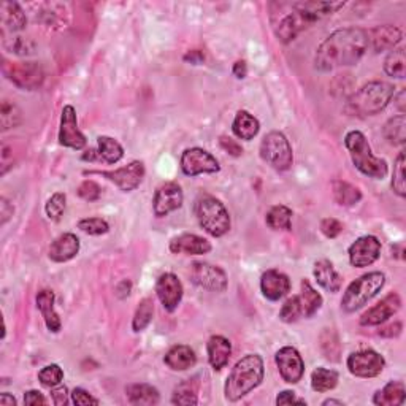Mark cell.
Segmentation results:
<instances>
[{"label": "cell", "mask_w": 406, "mask_h": 406, "mask_svg": "<svg viewBox=\"0 0 406 406\" xmlns=\"http://www.w3.org/2000/svg\"><path fill=\"white\" fill-rule=\"evenodd\" d=\"M345 2H275L270 5V22L276 38L291 43L316 21L336 13Z\"/></svg>", "instance_id": "6da1fadb"}, {"label": "cell", "mask_w": 406, "mask_h": 406, "mask_svg": "<svg viewBox=\"0 0 406 406\" xmlns=\"http://www.w3.org/2000/svg\"><path fill=\"white\" fill-rule=\"evenodd\" d=\"M367 50V31L361 27L338 29L319 45L315 56V68L326 73L340 67L354 66L362 59Z\"/></svg>", "instance_id": "7a4b0ae2"}, {"label": "cell", "mask_w": 406, "mask_h": 406, "mask_svg": "<svg viewBox=\"0 0 406 406\" xmlns=\"http://www.w3.org/2000/svg\"><path fill=\"white\" fill-rule=\"evenodd\" d=\"M264 361L259 354H248L232 368L225 381L224 393L229 402H239L264 381Z\"/></svg>", "instance_id": "3957f363"}, {"label": "cell", "mask_w": 406, "mask_h": 406, "mask_svg": "<svg viewBox=\"0 0 406 406\" xmlns=\"http://www.w3.org/2000/svg\"><path fill=\"white\" fill-rule=\"evenodd\" d=\"M393 96H396V88L391 83L371 81V83L362 86L347 100V112L361 116V118L378 114L391 103Z\"/></svg>", "instance_id": "277c9868"}, {"label": "cell", "mask_w": 406, "mask_h": 406, "mask_svg": "<svg viewBox=\"0 0 406 406\" xmlns=\"http://www.w3.org/2000/svg\"><path fill=\"white\" fill-rule=\"evenodd\" d=\"M345 146L349 151L351 160L359 172L370 178L384 179L387 176V162L376 158L371 151L367 137L359 130H351L345 137Z\"/></svg>", "instance_id": "5b68a950"}, {"label": "cell", "mask_w": 406, "mask_h": 406, "mask_svg": "<svg viewBox=\"0 0 406 406\" xmlns=\"http://www.w3.org/2000/svg\"><path fill=\"white\" fill-rule=\"evenodd\" d=\"M194 213L200 227L214 239L224 236L230 230V214L216 197L200 195L195 200Z\"/></svg>", "instance_id": "8992f818"}, {"label": "cell", "mask_w": 406, "mask_h": 406, "mask_svg": "<svg viewBox=\"0 0 406 406\" xmlns=\"http://www.w3.org/2000/svg\"><path fill=\"white\" fill-rule=\"evenodd\" d=\"M386 284V275L381 271H370L352 281L347 286L346 292L341 299V310L345 313H354L361 310L368 301L381 292Z\"/></svg>", "instance_id": "52a82bcc"}, {"label": "cell", "mask_w": 406, "mask_h": 406, "mask_svg": "<svg viewBox=\"0 0 406 406\" xmlns=\"http://www.w3.org/2000/svg\"><path fill=\"white\" fill-rule=\"evenodd\" d=\"M260 158L278 172H286L294 164L292 146L283 132L266 133L260 143Z\"/></svg>", "instance_id": "ba28073f"}, {"label": "cell", "mask_w": 406, "mask_h": 406, "mask_svg": "<svg viewBox=\"0 0 406 406\" xmlns=\"http://www.w3.org/2000/svg\"><path fill=\"white\" fill-rule=\"evenodd\" d=\"M3 75L20 89L33 91L43 84L45 72L37 62H10L3 61Z\"/></svg>", "instance_id": "9c48e42d"}, {"label": "cell", "mask_w": 406, "mask_h": 406, "mask_svg": "<svg viewBox=\"0 0 406 406\" xmlns=\"http://www.w3.org/2000/svg\"><path fill=\"white\" fill-rule=\"evenodd\" d=\"M347 370L356 378H375L382 373L386 367L384 357L373 349H362L352 352L346 361Z\"/></svg>", "instance_id": "30bf717a"}, {"label": "cell", "mask_w": 406, "mask_h": 406, "mask_svg": "<svg viewBox=\"0 0 406 406\" xmlns=\"http://www.w3.org/2000/svg\"><path fill=\"white\" fill-rule=\"evenodd\" d=\"M190 280L199 287L211 292H224L229 286L225 271L208 262H194L190 266Z\"/></svg>", "instance_id": "8fae6325"}, {"label": "cell", "mask_w": 406, "mask_h": 406, "mask_svg": "<svg viewBox=\"0 0 406 406\" xmlns=\"http://www.w3.org/2000/svg\"><path fill=\"white\" fill-rule=\"evenodd\" d=\"M181 170L184 175L197 176L203 173H218L221 170L218 159L202 148H188L181 154Z\"/></svg>", "instance_id": "7c38bea8"}, {"label": "cell", "mask_w": 406, "mask_h": 406, "mask_svg": "<svg viewBox=\"0 0 406 406\" xmlns=\"http://www.w3.org/2000/svg\"><path fill=\"white\" fill-rule=\"evenodd\" d=\"M144 164L142 160H132L129 165L121 167L118 170H110V172H89L91 175H100L107 178L108 181L114 183L123 193H132L138 186L142 184L144 178Z\"/></svg>", "instance_id": "4fadbf2b"}, {"label": "cell", "mask_w": 406, "mask_h": 406, "mask_svg": "<svg viewBox=\"0 0 406 406\" xmlns=\"http://www.w3.org/2000/svg\"><path fill=\"white\" fill-rule=\"evenodd\" d=\"M276 367L280 370L281 378L287 384H297L305 373V362L300 352L292 346H284L275 356Z\"/></svg>", "instance_id": "5bb4252c"}, {"label": "cell", "mask_w": 406, "mask_h": 406, "mask_svg": "<svg viewBox=\"0 0 406 406\" xmlns=\"http://www.w3.org/2000/svg\"><path fill=\"white\" fill-rule=\"evenodd\" d=\"M59 143L66 148L80 151L86 146V137L80 130L77 112L72 105H66L61 113V127H59Z\"/></svg>", "instance_id": "9a60e30c"}, {"label": "cell", "mask_w": 406, "mask_h": 406, "mask_svg": "<svg viewBox=\"0 0 406 406\" xmlns=\"http://www.w3.org/2000/svg\"><path fill=\"white\" fill-rule=\"evenodd\" d=\"M349 262L352 266L363 269L375 264L381 256V241L373 235H365L357 239L347 249Z\"/></svg>", "instance_id": "2e32d148"}, {"label": "cell", "mask_w": 406, "mask_h": 406, "mask_svg": "<svg viewBox=\"0 0 406 406\" xmlns=\"http://www.w3.org/2000/svg\"><path fill=\"white\" fill-rule=\"evenodd\" d=\"M184 195L183 189L178 183H165L158 188L153 200V210L158 218L168 216V214L179 210L183 206Z\"/></svg>", "instance_id": "e0dca14e"}, {"label": "cell", "mask_w": 406, "mask_h": 406, "mask_svg": "<svg viewBox=\"0 0 406 406\" xmlns=\"http://www.w3.org/2000/svg\"><path fill=\"white\" fill-rule=\"evenodd\" d=\"M156 294L160 300L164 310L168 313L175 311L183 300V284L175 273H164L156 281Z\"/></svg>", "instance_id": "ac0fdd59"}, {"label": "cell", "mask_w": 406, "mask_h": 406, "mask_svg": "<svg viewBox=\"0 0 406 406\" xmlns=\"http://www.w3.org/2000/svg\"><path fill=\"white\" fill-rule=\"evenodd\" d=\"M400 306H402V299H400V295L396 292L389 294L387 297L379 301V303H376L375 306H371L368 311L363 313L361 317V326L365 327L381 326V324L389 321L393 315H397Z\"/></svg>", "instance_id": "d6986e66"}, {"label": "cell", "mask_w": 406, "mask_h": 406, "mask_svg": "<svg viewBox=\"0 0 406 406\" xmlns=\"http://www.w3.org/2000/svg\"><path fill=\"white\" fill-rule=\"evenodd\" d=\"M403 33L397 26L384 24V26H376L370 29L367 32L368 46L375 53H382V51L396 50V46L402 42Z\"/></svg>", "instance_id": "ffe728a7"}, {"label": "cell", "mask_w": 406, "mask_h": 406, "mask_svg": "<svg viewBox=\"0 0 406 406\" xmlns=\"http://www.w3.org/2000/svg\"><path fill=\"white\" fill-rule=\"evenodd\" d=\"M0 26L2 36H11L24 31L27 26V16L20 3L16 2H0Z\"/></svg>", "instance_id": "44dd1931"}, {"label": "cell", "mask_w": 406, "mask_h": 406, "mask_svg": "<svg viewBox=\"0 0 406 406\" xmlns=\"http://www.w3.org/2000/svg\"><path fill=\"white\" fill-rule=\"evenodd\" d=\"M260 291L266 300L278 301L291 291V280L280 270H266L260 278Z\"/></svg>", "instance_id": "7402d4cb"}, {"label": "cell", "mask_w": 406, "mask_h": 406, "mask_svg": "<svg viewBox=\"0 0 406 406\" xmlns=\"http://www.w3.org/2000/svg\"><path fill=\"white\" fill-rule=\"evenodd\" d=\"M170 251L173 254H186V256H203L211 251V243L199 235L183 234L170 240Z\"/></svg>", "instance_id": "603a6c76"}, {"label": "cell", "mask_w": 406, "mask_h": 406, "mask_svg": "<svg viewBox=\"0 0 406 406\" xmlns=\"http://www.w3.org/2000/svg\"><path fill=\"white\" fill-rule=\"evenodd\" d=\"M80 253V240L75 234H62L57 236V239L50 245L48 256L53 262L63 264L72 260L73 257H77V254Z\"/></svg>", "instance_id": "cb8c5ba5"}, {"label": "cell", "mask_w": 406, "mask_h": 406, "mask_svg": "<svg viewBox=\"0 0 406 406\" xmlns=\"http://www.w3.org/2000/svg\"><path fill=\"white\" fill-rule=\"evenodd\" d=\"M208 362L214 370H223L232 356L230 341L223 335H214L206 343Z\"/></svg>", "instance_id": "d4e9b609"}, {"label": "cell", "mask_w": 406, "mask_h": 406, "mask_svg": "<svg viewBox=\"0 0 406 406\" xmlns=\"http://www.w3.org/2000/svg\"><path fill=\"white\" fill-rule=\"evenodd\" d=\"M315 278L319 286L322 289H326L327 292H338L341 289V283H343V278L340 276L338 271L335 270L333 264L327 259H321L315 264Z\"/></svg>", "instance_id": "484cf974"}, {"label": "cell", "mask_w": 406, "mask_h": 406, "mask_svg": "<svg viewBox=\"0 0 406 406\" xmlns=\"http://www.w3.org/2000/svg\"><path fill=\"white\" fill-rule=\"evenodd\" d=\"M36 300H37V308L40 310V313H42V317L45 319V324L50 332H53V333L59 332L62 327V322L54 308V301H56L54 292L45 289V291H40L37 294Z\"/></svg>", "instance_id": "4316f807"}, {"label": "cell", "mask_w": 406, "mask_h": 406, "mask_svg": "<svg viewBox=\"0 0 406 406\" xmlns=\"http://www.w3.org/2000/svg\"><path fill=\"white\" fill-rule=\"evenodd\" d=\"M164 363L173 371H184L193 368L197 363V356L190 346L176 345L165 354Z\"/></svg>", "instance_id": "83f0119b"}, {"label": "cell", "mask_w": 406, "mask_h": 406, "mask_svg": "<svg viewBox=\"0 0 406 406\" xmlns=\"http://www.w3.org/2000/svg\"><path fill=\"white\" fill-rule=\"evenodd\" d=\"M406 400L405 384L400 381H391L373 396V403L378 406H400Z\"/></svg>", "instance_id": "f1b7e54d"}, {"label": "cell", "mask_w": 406, "mask_h": 406, "mask_svg": "<svg viewBox=\"0 0 406 406\" xmlns=\"http://www.w3.org/2000/svg\"><path fill=\"white\" fill-rule=\"evenodd\" d=\"M232 130H234L235 137H239L240 140L249 142L259 133L260 124L251 113H248L246 110H240L235 116L234 124H232Z\"/></svg>", "instance_id": "f546056e"}, {"label": "cell", "mask_w": 406, "mask_h": 406, "mask_svg": "<svg viewBox=\"0 0 406 406\" xmlns=\"http://www.w3.org/2000/svg\"><path fill=\"white\" fill-rule=\"evenodd\" d=\"M127 400L132 405H158L160 396L159 391L151 384H129L126 387Z\"/></svg>", "instance_id": "4dcf8cb0"}, {"label": "cell", "mask_w": 406, "mask_h": 406, "mask_svg": "<svg viewBox=\"0 0 406 406\" xmlns=\"http://www.w3.org/2000/svg\"><path fill=\"white\" fill-rule=\"evenodd\" d=\"M301 303V315L305 317H313L322 306V295L311 286L308 280L301 281V292L299 295Z\"/></svg>", "instance_id": "1f68e13d"}, {"label": "cell", "mask_w": 406, "mask_h": 406, "mask_svg": "<svg viewBox=\"0 0 406 406\" xmlns=\"http://www.w3.org/2000/svg\"><path fill=\"white\" fill-rule=\"evenodd\" d=\"M332 190L335 202L341 206H354L362 200L361 189L346 181H341V179H336L332 183Z\"/></svg>", "instance_id": "d6a6232c"}, {"label": "cell", "mask_w": 406, "mask_h": 406, "mask_svg": "<svg viewBox=\"0 0 406 406\" xmlns=\"http://www.w3.org/2000/svg\"><path fill=\"white\" fill-rule=\"evenodd\" d=\"M98 144V156H100V160L107 162V164H116L121 159L124 158V148L121 146V143L118 140H114L112 137L102 135L97 138Z\"/></svg>", "instance_id": "836d02e7"}, {"label": "cell", "mask_w": 406, "mask_h": 406, "mask_svg": "<svg viewBox=\"0 0 406 406\" xmlns=\"http://www.w3.org/2000/svg\"><path fill=\"white\" fill-rule=\"evenodd\" d=\"M386 140L393 146H402L406 142V118L405 114H397L387 121L382 129Z\"/></svg>", "instance_id": "e575fe53"}, {"label": "cell", "mask_w": 406, "mask_h": 406, "mask_svg": "<svg viewBox=\"0 0 406 406\" xmlns=\"http://www.w3.org/2000/svg\"><path fill=\"white\" fill-rule=\"evenodd\" d=\"M197 392H199V381L195 379H184L181 384H178L173 391L172 403L173 405H184V406H195L199 403L197 400Z\"/></svg>", "instance_id": "d590c367"}, {"label": "cell", "mask_w": 406, "mask_h": 406, "mask_svg": "<svg viewBox=\"0 0 406 406\" xmlns=\"http://www.w3.org/2000/svg\"><path fill=\"white\" fill-rule=\"evenodd\" d=\"M265 223L271 230H291L292 210L286 205H276L270 208V211L266 213Z\"/></svg>", "instance_id": "8d00e7d4"}, {"label": "cell", "mask_w": 406, "mask_h": 406, "mask_svg": "<svg viewBox=\"0 0 406 406\" xmlns=\"http://www.w3.org/2000/svg\"><path fill=\"white\" fill-rule=\"evenodd\" d=\"M338 384V373L335 370L319 367L311 373V387L316 392H329Z\"/></svg>", "instance_id": "74e56055"}, {"label": "cell", "mask_w": 406, "mask_h": 406, "mask_svg": "<svg viewBox=\"0 0 406 406\" xmlns=\"http://www.w3.org/2000/svg\"><path fill=\"white\" fill-rule=\"evenodd\" d=\"M154 316V301L153 299H143L140 303L137 306L135 315H133V321H132V329L135 333L143 332L146 329L151 321H153Z\"/></svg>", "instance_id": "f35d334b"}, {"label": "cell", "mask_w": 406, "mask_h": 406, "mask_svg": "<svg viewBox=\"0 0 406 406\" xmlns=\"http://www.w3.org/2000/svg\"><path fill=\"white\" fill-rule=\"evenodd\" d=\"M384 72L392 78L402 80L406 73V54L403 48L392 50L384 61Z\"/></svg>", "instance_id": "ab89813d"}, {"label": "cell", "mask_w": 406, "mask_h": 406, "mask_svg": "<svg viewBox=\"0 0 406 406\" xmlns=\"http://www.w3.org/2000/svg\"><path fill=\"white\" fill-rule=\"evenodd\" d=\"M321 349L327 361L338 362L341 354V343L333 329H326L321 333Z\"/></svg>", "instance_id": "60d3db41"}, {"label": "cell", "mask_w": 406, "mask_h": 406, "mask_svg": "<svg viewBox=\"0 0 406 406\" xmlns=\"http://www.w3.org/2000/svg\"><path fill=\"white\" fill-rule=\"evenodd\" d=\"M0 121H2V130H10L18 127L22 121L21 110L15 105L13 102L3 100L2 108H0Z\"/></svg>", "instance_id": "b9f144b4"}, {"label": "cell", "mask_w": 406, "mask_h": 406, "mask_svg": "<svg viewBox=\"0 0 406 406\" xmlns=\"http://www.w3.org/2000/svg\"><path fill=\"white\" fill-rule=\"evenodd\" d=\"M66 206H67V195L63 193H54L45 205L46 216H48V219H51V221H59L63 211H66Z\"/></svg>", "instance_id": "7bdbcfd3"}, {"label": "cell", "mask_w": 406, "mask_h": 406, "mask_svg": "<svg viewBox=\"0 0 406 406\" xmlns=\"http://www.w3.org/2000/svg\"><path fill=\"white\" fill-rule=\"evenodd\" d=\"M2 37H3V46L10 51V53H15L18 56H27V54H32L33 48H36V45L32 43V40L24 38V37H13V36H10L11 38H7L8 36H2Z\"/></svg>", "instance_id": "ee69618b"}, {"label": "cell", "mask_w": 406, "mask_h": 406, "mask_svg": "<svg viewBox=\"0 0 406 406\" xmlns=\"http://www.w3.org/2000/svg\"><path fill=\"white\" fill-rule=\"evenodd\" d=\"M405 153H400L393 165V175H392V189L398 197L406 195V183H405Z\"/></svg>", "instance_id": "f6af8a7d"}, {"label": "cell", "mask_w": 406, "mask_h": 406, "mask_svg": "<svg viewBox=\"0 0 406 406\" xmlns=\"http://www.w3.org/2000/svg\"><path fill=\"white\" fill-rule=\"evenodd\" d=\"M63 379V371L59 367V365L56 363H51V365H46L42 370L38 371V381L42 382L45 387H54V386H59Z\"/></svg>", "instance_id": "bcb514c9"}, {"label": "cell", "mask_w": 406, "mask_h": 406, "mask_svg": "<svg viewBox=\"0 0 406 406\" xmlns=\"http://www.w3.org/2000/svg\"><path fill=\"white\" fill-rule=\"evenodd\" d=\"M303 316L301 315V303L299 295H292L286 301H284L283 308L280 311V319L286 324H292L295 321H299V317Z\"/></svg>", "instance_id": "7dc6e473"}, {"label": "cell", "mask_w": 406, "mask_h": 406, "mask_svg": "<svg viewBox=\"0 0 406 406\" xmlns=\"http://www.w3.org/2000/svg\"><path fill=\"white\" fill-rule=\"evenodd\" d=\"M78 229L88 235H105L108 234L110 225L102 218H84L78 223Z\"/></svg>", "instance_id": "c3c4849f"}, {"label": "cell", "mask_w": 406, "mask_h": 406, "mask_svg": "<svg viewBox=\"0 0 406 406\" xmlns=\"http://www.w3.org/2000/svg\"><path fill=\"white\" fill-rule=\"evenodd\" d=\"M77 193L81 199L86 200V202H96V200L100 199L102 189L96 181H92V179H86V181L80 184Z\"/></svg>", "instance_id": "681fc988"}, {"label": "cell", "mask_w": 406, "mask_h": 406, "mask_svg": "<svg viewBox=\"0 0 406 406\" xmlns=\"http://www.w3.org/2000/svg\"><path fill=\"white\" fill-rule=\"evenodd\" d=\"M345 230L343 224L335 218H326L321 221V232L327 239H336Z\"/></svg>", "instance_id": "f907efd6"}, {"label": "cell", "mask_w": 406, "mask_h": 406, "mask_svg": "<svg viewBox=\"0 0 406 406\" xmlns=\"http://www.w3.org/2000/svg\"><path fill=\"white\" fill-rule=\"evenodd\" d=\"M72 402L77 406H89V405L97 406L98 405V400L96 397H92L88 391H84V389H81V387L73 389Z\"/></svg>", "instance_id": "816d5d0a"}, {"label": "cell", "mask_w": 406, "mask_h": 406, "mask_svg": "<svg viewBox=\"0 0 406 406\" xmlns=\"http://www.w3.org/2000/svg\"><path fill=\"white\" fill-rule=\"evenodd\" d=\"M219 144H221V148L225 151V153H229L230 156H234V158H240V156L243 154L241 144L236 140H232L230 137H221V138H219Z\"/></svg>", "instance_id": "f5cc1de1"}, {"label": "cell", "mask_w": 406, "mask_h": 406, "mask_svg": "<svg viewBox=\"0 0 406 406\" xmlns=\"http://www.w3.org/2000/svg\"><path fill=\"white\" fill-rule=\"evenodd\" d=\"M72 393H68V389L66 386H54L51 387V398H53V403L56 406H63L68 403V397H70Z\"/></svg>", "instance_id": "db71d44e"}, {"label": "cell", "mask_w": 406, "mask_h": 406, "mask_svg": "<svg viewBox=\"0 0 406 406\" xmlns=\"http://www.w3.org/2000/svg\"><path fill=\"white\" fill-rule=\"evenodd\" d=\"M276 405H306L303 398H300L295 396V392L292 391H283L281 393H278L276 397Z\"/></svg>", "instance_id": "11a10c76"}, {"label": "cell", "mask_w": 406, "mask_h": 406, "mask_svg": "<svg viewBox=\"0 0 406 406\" xmlns=\"http://www.w3.org/2000/svg\"><path fill=\"white\" fill-rule=\"evenodd\" d=\"M13 213H15L13 205H11L5 197H2V199H0V224L2 225L7 224L8 219L13 216Z\"/></svg>", "instance_id": "9f6ffc18"}, {"label": "cell", "mask_w": 406, "mask_h": 406, "mask_svg": "<svg viewBox=\"0 0 406 406\" xmlns=\"http://www.w3.org/2000/svg\"><path fill=\"white\" fill-rule=\"evenodd\" d=\"M24 403L29 406H38V405H46L48 403V400L43 397L42 392L29 391L24 393Z\"/></svg>", "instance_id": "6f0895ef"}, {"label": "cell", "mask_w": 406, "mask_h": 406, "mask_svg": "<svg viewBox=\"0 0 406 406\" xmlns=\"http://www.w3.org/2000/svg\"><path fill=\"white\" fill-rule=\"evenodd\" d=\"M400 333H402V324H400V322L391 324V326L381 329V332H379V335L389 336V338H393V336H398Z\"/></svg>", "instance_id": "680465c9"}, {"label": "cell", "mask_w": 406, "mask_h": 406, "mask_svg": "<svg viewBox=\"0 0 406 406\" xmlns=\"http://www.w3.org/2000/svg\"><path fill=\"white\" fill-rule=\"evenodd\" d=\"M232 72H234V75L239 80L246 78V75H248V66H246V62L245 61H236L234 63V68H232Z\"/></svg>", "instance_id": "91938a15"}, {"label": "cell", "mask_w": 406, "mask_h": 406, "mask_svg": "<svg viewBox=\"0 0 406 406\" xmlns=\"http://www.w3.org/2000/svg\"><path fill=\"white\" fill-rule=\"evenodd\" d=\"M184 61L194 63V66H199V63L205 61V56H203L200 51H189V53L184 56Z\"/></svg>", "instance_id": "94428289"}, {"label": "cell", "mask_w": 406, "mask_h": 406, "mask_svg": "<svg viewBox=\"0 0 406 406\" xmlns=\"http://www.w3.org/2000/svg\"><path fill=\"white\" fill-rule=\"evenodd\" d=\"M130 289H132L130 281H127V280L121 281V283L118 284V287H116V291H118V297H121V299L127 297V295L130 294Z\"/></svg>", "instance_id": "6125c7cd"}, {"label": "cell", "mask_w": 406, "mask_h": 406, "mask_svg": "<svg viewBox=\"0 0 406 406\" xmlns=\"http://www.w3.org/2000/svg\"><path fill=\"white\" fill-rule=\"evenodd\" d=\"M0 405L2 406H16V400H15V397H11L10 393L3 392L2 397H0Z\"/></svg>", "instance_id": "be15d7a7"}, {"label": "cell", "mask_w": 406, "mask_h": 406, "mask_svg": "<svg viewBox=\"0 0 406 406\" xmlns=\"http://www.w3.org/2000/svg\"><path fill=\"white\" fill-rule=\"evenodd\" d=\"M81 159L94 162V160H100V156H98L97 149H89V151H86V153L83 154V158H81Z\"/></svg>", "instance_id": "e7e4bbea"}, {"label": "cell", "mask_w": 406, "mask_h": 406, "mask_svg": "<svg viewBox=\"0 0 406 406\" xmlns=\"http://www.w3.org/2000/svg\"><path fill=\"white\" fill-rule=\"evenodd\" d=\"M327 405H338V406H343V402H340V400H333V398L324 400V402H322V406H327Z\"/></svg>", "instance_id": "03108f58"}]
</instances>
